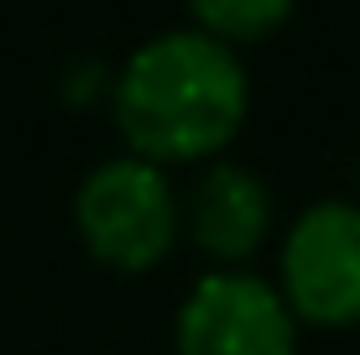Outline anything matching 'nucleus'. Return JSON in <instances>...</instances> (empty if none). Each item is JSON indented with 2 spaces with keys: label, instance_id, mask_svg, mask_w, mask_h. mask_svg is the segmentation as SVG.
I'll return each mask as SVG.
<instances>
[{
  "label": "nucleus",
  "instance_id": "nucleus-1",
  "mask_svg": "<svg viewBox=\"0 0 360 355\" xmlns=\"http://www.w3.org/2000/svg\"><path fill=\"white\" fill-rule=\"evenodd\" d=\"M115 126L131 157L157 167L209 162L240 136L251 110V73L240 53L198 27L141 42L110 79Z\"/></svg>",
  "mask_w": 360,
  "mask_h": 355
},
{
  "label": "nucleus",
  "instance_id": "nucleus-2",
  "mask_svg": "<svg viewBox=\"0 0 360 355\" xmlns=\"http://www.w3.org/2000/svg\"><path fill=\"white\" fill-rule=\"evenodd\" d=\"M73 230L110 272H152L183 240V199L167 167L120 152L84 173L73 193Z\"/></svg>",
  "mask_w": 360,
  "mask_h": 355
},
{
  "label": "nucleus",
  "instance_id": "nucleus-3",
  "mask_svg": "<svg viewBox=\"0 0 360 355\" xmlns=\"http://www.w3.org/2000/svg\"><path fill=\"white\" fill-rule=\"evenodd\" d=\"M277 292L297 329L360 324V204L319 199L292 214L277 256Z\"/></svg>",
  "mask_w": 360,
  "mask_h": 355
},
{
  "label": "nucleus",
  "instance_id": "nucleus-4",
  "mask_svg": "<svg viewBox=\"0 0 360 355\" xmlns=\"http://www.w3.org/2000/svg\"><path fill=\"white\" fill-rule=\"evenodd\" d=\"M172 355H297V319L266 277L204 272L178 303Z\"/></svg>",
  "mask_w": 360,
  "mask_h": 355
},
{
  "label": "nucleus",
  "instance_id": "nucleus-5",
  "mask_svg": "<svg viewBox=\"0 0 360 355\" xmlns=\"http://www.w3.org/2000/svg\"><path fill=\"white\" fill-rule=\"evenodd\" d=\"M277 204L271 188L240 162H209L183 193V240L209 262V272H235L271 240Z\"/></svg>",
  "mask_w": 360,
  "mask_h": 355
},
{
  "label": "nucleus",
  "instance_id": "nucleus-6",
  "mask_svg": "<svg viewBox=\"0 0 360 355\" xmlns=\"http://www.w3.org/2000/svg\"><path fill=\"white\" fill-rule=\"evenodd\" d=\"M193 16V27L214 42H225L240 53L245 42H266L271 32L288 27L297 0H183Z\"/></svg>",
  "mask_w": 360,
  "mask_h": 355
},
{
  "label": "nucleus",
  "instance_id": "nucleus-7",
  "mask_svg": "<svg viewBox=\"0 0 360 355\" xmlns=\"http://www.w3.org/2000/svg\"><path fill=\"white\" fill-rule=\"evenodd\" d=\"M99 73H105L99 63H79V84H68V94L73 100H89L94 89H110V79H99Z\"/></svg>",
  "mask_w": 360,
  "mask_h": 355
}]
</instances>
